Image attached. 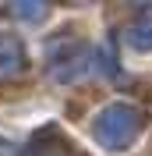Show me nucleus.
Here are the masks:
<instances>
[{"label": "nucleus", "instance_id": "f257e3e1", "mask_svg": "<svg viewBox=\"0 0 152 156\" xmlns=\"http://www.w3.org/2000/svg\"><path fill=\"white\" fill-rule=\"evenodd\" d=\"M142 128H145V114L138 107H131V103H110V107H103L95 114L92 135L103 149L120 153V149L134 146V138L142 135Z\"/></svg>", "mask_w": 152, "mask_h": 156}, {"label": "nucleus", "instance_id": "f03ea898", "mask_svg": "<svg viewBox=\"0 0 152 156\" xmlns=\"http://www.w3.org/2000/svg\"><path fill=\"white\" fill-rule=\"evenodd\" d=\"M53 78L57 82H74L78 75H85V71H95V50L85 46V43H71V46H60L53 57Z\"/></svg>", "mask_w": 152, "mask_h": 156}, {"label": "nucleus", "instance_id": "7ed1b4c3", "mask_svg": "<svg viewBox=\"0 0 152 156\" xmlns=\"http://www.w3.org/2000/svg\"><path fill=\"white\" fill-rule=\"evenodd\" d=\"M25 71V46L14 36H0V82Z\"/></svg>", "mask_w": 152, "mask_h": 156}, {"label": "nucleus", "instance_id": "20e7f679", "mask_svg": "<svg viewBox=\"0 0 152 156\" xmlns=\"http://www.w3.org/2000/svg\"><path fill=\"white\" fill-rule=\"evenodd\" d=\"M124 39H127V46L138 50V53H149L152 50V7H145L142 14L124 29Z\"/></svg>", "mask_w": 152, "mask_h": 156}, {"label": "nucleus", "instance_id": "39448f33", "mask_svg": "<svg viewBox=\"0 0 152 156\" xmlns=\"http://www.w3.org/2000/svg\"><path fill=\"white\" fill-rule=\"evenodd\" d=\"M14 14L25 18V21H43L46 18V4H29L25 0V4H14Z\"/></svg>", "mask_w": 152, "mask_h": 156}, {"label": "nucleus", "instance_id": "423d86ee", "mask_svg": "<svg viewBox=\"0 0 152 156\" xmlns=\"http://www.w3.org/2000/svg\"><path fill=\"white\" fill-rule=\"evenodd\" d=\"M0 156H25L21 149H14L11 142H0Z\"/></svg>", "mask_w": 152, "mask_h": 156}]
</instances>
